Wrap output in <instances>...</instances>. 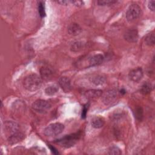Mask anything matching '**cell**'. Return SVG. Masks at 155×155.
<instances>
[{
	"label": "cell",
	"instance_id": "obj_1",
	"mask_svg": "<svg viewBox=\"0 0 155 155\" xmlns=\"http://www.w3.org/2000/svg\"><path fill=\"white\" fill-rule=\"evenodd\" d=\"M23 85L29 91H36L40 88L42 85V79L38 74H29L24 79Z\"/></svg>",
	"mask_w": 155,
	"mask_h": 155
},
{
	"label": "cell",
	"instance_id": "obj_2",
	"mask_svg": "<svg viewBox=\"0 0 155 155\" xmlns=\"http://www.w3.org/2000/svg\"><path fill=\"white\" fill-rule=\"evenodd\" d=\"M81 134L79 133H73L69 135H66L65 136L58 139L56 142L59 143L61 147L65 148H70L73 146L78 140L80 138Z\"/></svg>",
	"mask_w": 155,
	"mask_h": 155
},
{
	"label": "cell",
	"instance_id": "obj_3",
	"mask_svg": "<svg viewBox=\"0 0 155 155\" xmlns=\"http://www.w3.org/2000/svg\"><path fill=\"white\" fill-rule=\"evenodd\" d=\"M64 130V125L61 123H53L48 125L44 130L45 136L52 137L60 134Z\"/></svg>",
	"mask_w": 155,
	"mask_h": 155
},
{
	"label": "cell",
	"instance_id": "obj_4",
	"mask_svg": "<svg viewBox=\"0 0 155 155\" xmlns=\"http://www.w3.org/2000/svg\"><path fill=\"white\" fill-rule=\"evenodd\" d=\"M141 9L137 4H131L126 12V18L128 21H133L137 19L140 15Z\"/></svg>",
	"mask_w": 155,
	"mask_h": 155
},
{
	"label": "cell",
	"instance_id": "obj_5",
	"mask_svg": "<svg viewBox=\"0 0 155 155\" xmlns=\"http://www.w3.org/2000/svg\"><path fill=\"white\" fill-rule=\"evenodd\" d=\"M51 107V105L48 101L43 99H38L32 104V108L34 110L39 113H44L47 111Z\"/></svg>",
	"mask_w": 155,
	"mask_h": 155
},
{
	"label": "cell",
	"instance_id": "obj_6",
	"mask_svg": "<svg viewBox=\"0 0 155 155\" xmlns=\"http://www.w3.org/2000/svg\"><path fill=\"white\" fill-rule=\"evenodd\" d=\"M103 103L106 105H109L114 103L117 98V91L115 90H109L105 92L102 96Z\"/></svg>",
	"mask_w": 155,
	"mask_h": 155
},
{
	"label": "cell",
	"instance_id": "obj_7",
	"mask_svg": "<svg viewBox=\"0 0 155 155\" xmlns=\"http://www.w3.org/2000/svg\"><path fill=\"white\" fill-rule=\"evenodd\" d=\"M143 76V71L141 67H137L131 70L128 74L129 78L134 82H139Z\"/></svg>",
	"mask_w": 155,
	"mask_h": 155
},
{
	"label": "cell",
	"instance_id": "obj_8",
	"mask_svg": "<svg viewBox=\"0 0 155 155\" xmlns=\"http://www.w3.org/2000/svg\"><path fill=\"white\" fill-rule=\"evenodd\" d=\"M124 37L127 42L134 43L138 40V32L136 29H128L125 32Z\"/></svg>",
	"mask_w": 155,
	"mask_h": 155
},
{
	"label": "cell",
	"instance_id": "obj_9",
	"mask_svg": "<svg viewBox=\"0 0 155 155\" xmlns=\"http://www.w3.org/2000/svg\"><path fill=\"white\" fill-rule=\"evenodd\" d=\"M3 127L4 131L7 133H10L11 135L18 131L19 129V125L15 122L11 120H7L4 123Z\"/></svg>",
	"mask_w": 155,
	"mask_h": 155
},
{
	"label": "cell",
	"instance_id": "obj_10",
	"mask_svg": "<svg viewBox=\"0 0 155 155\" xmlns=\"http://www.w3.org/2000/svg\"><path fill=\"white\" fill-rule=\"evenodd\" d=\"M58 84L59 86L61 87V88L66 93H68L70 91H71L72 88L70 80L67 77H65V76L61 77L59 79Z\"/></svg>",
	"mask_w": 155,
	"mask_h": 155
},
{
	"label": "cell",
	"instance_id": "obj_11",
	"mask_svg": "<svg viewBox=\"0 0 155 155\" xmlns=\"http://www.w3.org/2000/svg\"><path fill=\"white\" fill-rule=\"evenodd\" d=\"M24 139V134L21 132H16L8 136L7 139L8 143L10 145L17 143Z\"/></svg>",
	"mask_w": 155,
	"mask_h": 155
},
{
	"label": "cell",
	"instance_id": "obj_12",
	"mask_svg": "<svg viewBox=\"0 0 155 155\" xmlns=\"http://www.w3.org/2000/svg\"><path fill=\"white\" fill-rule=\"evenodd\" d=\"M104 56L101 54H94L91 56L88 59V64L90 67H93L96 65H98L102 63L104 61Z\"/></svg>",
	"mask_w": 155,
	"mask_h": 155
},
{
	"label": "cell",
	"instance_id": "obj_13",
	"mask_svg": "<svg viewBox=\"0 0 155 155\" xmlns=\"http://www.w3.org/2000/svg\"><path fill=\"white\" fill-rule=\"evenodd\" d=\"M82 31V28L77 23H71L68 27V32L73 36L78 35Z\"/></svg>",
	"mask_w": 155,
	"mask_h": 155
},
{
	"label": "cell",
	"instance_id": "obj_14",
	"mask_svg": "<svg viewBox=\"0 0 155 155\" xmlns=\"http://www.w3.org/2000/svg\"><path fill=\"white\" fill-rule=\"evenodd\" d=\"M102 94V91L98 89H91L85 91V96L87 99H96Z\"/></svg>",
	"mask_w": 155,
	"mask_h": 155
},
{
	"label": "cell",
	"instance_id": "obj_15",
	"mask_svg": "<svg viewBox=\"0 0 155 155\" xmlns=\"http://www.w3.org/2000/svg\"><path fill=\"white\" fill-rule=\"evenodd\" d=\"M41 76L45 79L50 78L53 74V70L51 68L48 66H44L40 69Z\"/></svg>",
	"mask_w": 155,
	"mask_h": 155
},
{
	"label": "cell",
	"instance_id": "obj_16",
	"mask_svg": "<svg viewBox=\"0 0 155 155\" xmlns=\"http://www.w3.org/2000/svg\"><path fill=\"white\" fill-rule=\"evenodd\" d=\"M91 125L94 128H101L105 124V120L101 117H94L91 119Z\"/></svg>",
	"mask_w": 155,
	"mask_h": 155
},
{
	"label": "cell",
	"instance_id": "obj_17",
	"mask_svg": "<svg viewBox=\"0 0 155 155\" xmlns=\"http://www.w3.org/2000/svg\"><path fill=\"white\" fill-rule=\"evenodd\" d=\"M90 81L96 85H101L105 83L106 79L101 75H95L90 78Z\"/></svg>",
	"mask_w": 155,
	"mask_h": 155
},
{
	"label": "cell",
	"instance_id": "obj_18",
	"mask_svg": "<svg viewBox=\"0 0 155 155\" xmlns=\"http://www.w3.org/2000/svg\"><path fill=\"white\" fill-rule=\"evenodd\" d=\"M59 90V87L55 84L50 85L45 89V93L47 96H53Z\"/></svg>",
	"mask_w": 155,
	"mask_h": 155
},
{
	"label": "cell",
	"instance_id": "obj_19",
	"mask_svg": "<svg viewBox=\"0 0 155 155\" xmlns=\"http://www.w3.org/2000/svg\"><path fill=\"white\" fill-rule=\"evenodd\" d=\"M152 90V85L150 82H145L140 87V92L142 94H147L151 92Z\"/></svg>",
	"mask_w": 155,
	"mask_h": 155
},
{
	"label": "cell",
	"instance_id": "obj_20",
	"mask_svg": "<svg viewBox=\"0 0 155 155\" xmlns=\"http://www.w3.org/2000/svg\"><path fill=\"white\" fill-rule=\"evenodd\" d=\"M154 39H155V36H154V32H151L148 33L145 38V41L147 45L149 46H153L154 45Z\"/></svg>",
	"mask_w": 155,
	"mask_h": 155
},
{
	"label": "cell",
	"instance_id": "obj_21",
	"mask_svg": "<svg viewBox=\"0 0 155 155\" xmlns=\"http://www.w3.org/2000/svg\"><path fill=\"white\" fill-rule=\"evenodd\" d=\"M134 116L135 117L137 120H138L139 121H141L143 119V110L141 107H137L135 109L134 111Z\"/></svg>",
	"mask_w": 155,
	"mask_h": 155
},
{
	"label": "cell",
	"instance_id": "obj_22",
	"mask_svg": "<svg viewBox=\"0 0 155 155\" xmlns=\"http://www.w3.org/2000/svg\"><path fill=\"white\" fill-rule=\"evenodd\" d=\"M83 45H84V44H82V42H76L72 44L71 47V50L74 52L79 51L81 50H82V48H83Z\"/></svg>",
	"mask_w": 155,
	"mask_h": 155
},
{
	"label": "cell",
	"instance_id": "obj_23",
	"mask_svg": "<svg viewBox=\"0 0 155 155\" xmlns=\"http://www.w3.org/2000/svg\"><path fill=\"white\" fill-rule=\"evenodd\" d=\"M121 153H122V151L118 147L114 146V145L111 147L109 148L108 152V154H114V155H118V154H120Z\"/></svg>",
	"mask_w": 155,
	"mask_h": 155
},
{
	"label": "cell",
	"instance_id": "obj_24",
	"mask_svg": "<svg viewBox=\"0 0 155 155\" xmlns=\"http://www.w3.org/2000/svg\"><path fill=\"white\" fill-rule=\"evenodd\" d=\"M38 12L41 18H43L45 16L44 2L42 1H40L38 4Z\"/></svg>",
	"mask_w": 155,
	"mask_h": 155
},
{
	"label": "cell",
	"instance_id": "obj_25",
	"mask_svg": "<svg viewBox=\"0 0 155 155\" xmlns=\"http://www.w3.org/2000/svg\"><path fill=\"white\" fill-rule=\"evenodd\" d=\"M97 2L99 5H113L114 3L117 2V1H115V0H99V1H97Z\"/></svg>",
	"mask_w": 155,
	"mask_h": 155
},
{
	"label": "cell",
	"instance_id": "obj_26",
	"mask_svg": "<svg viewBox=\"0 0 155 155\" xmlns=\"http://www.w3.org/2000/svg\"><path fill=\"white\" fill-rule=\"evenodd\" d=\"M88 105H89L88 104H86L83 107V109L82 110V114H81V117L82 119H85L86 117V115H87Z\"/></svg>",
	"mask_w": 155,
	"mask_h": 155
},
{
	"label": "cell",
	"instance_id": "obj_27",
	"mask_svg": "<svg viewBox=\"0 0 155 155\" xmlns=\"http://www.w3.org/2000/svg\"><path fill=\"white\" fill-rule=\"evenodd\" d=\"M154 5H155V1H154V0L150 1H148V7L150 10L154 12V7H155Z\"/></svg>",
	"mask_w": 155,
	"mask_h": 155
},
{
	"label": "cell",
	"instance_id": "obj_28",
	"mask_svg": "<svg viewBox=\"0 0 155 155\" xmlns=\"http://www.w3.org/2000/svg\"><path fill=\"white\" fill-rule=\"evenodd\" d=\"M71 3L77 7H81L84 4V2L82 1H71Z\"/></svg>",
	"mask_w": 155,
	"mask_h": 155
},
{
	"label": "cell",
	"instance_id": "obj_29",
	"mask_svg": "<svg viewBox=\"0 0 155 155\" xmlns=\"http://www.w3.org/2000/svg\"><path fill=\"white\" fill-rule=\"evenodd\" d=\"M48 147L50 148V150H51V151L52 153H53V154H59V152L58 151L57 149H56L54 147L52 146L51 145H48Z\"/></svg>",
	"mask_w": 155,
	"mask_h": 155
},
{
	"label": "cell",
	"instance_id": "obj_30",
	"mask_svg": "<svg viewBox=\"0 0 155 155\" xmlns=\"http://www.w3.org/2000/svg\"><path fill=\"white\" fill-rule=\"evenodd\" d=\"M58 3L61 4V5H67L68 4H69L70 3H71V1H65V0H61V1H57Z\"/></svg>",
	"mask_w": 155,
	"mask_h": 155
},
{
	"label": "cell",
	"instance_id": "obj_31",
	"mask_svg": "<svg viewBox=\"0 0 155 155\" xmlns=\"http://www.w3.org/2000/svg\"><path fill=\"white\" fill-rule=\"evenodd\" d=\"M120 93H122V94L125 93V90L124 89H122V90H120Z\"/></svg>",
	"mask_w": 155,
	"mask_h": 155
}]
</instances>
